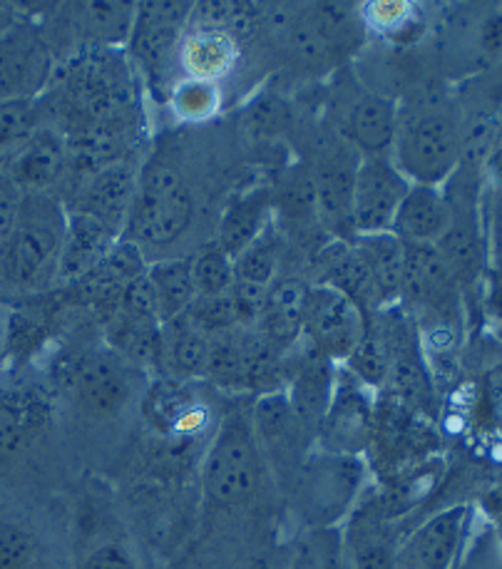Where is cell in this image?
<instances>
[{
    "label": "cell",
    "instance_id": "cell-1",
    "mask_svg": "<svg viewBox=\"0 0 502 569\" xmlns=\"http://www.w3.org/2000/svg\"><path fill=\"white\" fill-rule=\"evenodd\" d=\"M68 204L58 194L28 192L16 227L0 241V297H38L58 283Z\"/></svg>",
    "mask_w": 502,
    "mask_h": 569
},
{
    "label": "cell",
    "instance_id": "cell-2",
    "mask_svg": "<svg viewBox=\"0 0 502 569\" xmlns=\"http://www.w3.org/2000/svg\"><path fill=\"white\" fill-rule=\"evenodd\" d=\"M197 219V199L182 172L172 164L154 162L140 170L128 224L120 239H128L152 261L167 259V251L187 239Z\"/></svg>",
    "mask_w": 502,
    "mask_h": 569
},
{
    "label": "cell",
    "instance_id": "cell-3",
    "mask_svg": "<svg viewBox=\"0 0 502 569\" xmlns=\"http://www.w3.org/2000/svg\"><path fill=\"white\" fill-rule=\"evenodd\" d=\"M463 130L441 100L399 104V128L391 160L411 184H448L463 162Z\"/></svg>",
    "mask_w": 502,
    "mask_h": 569
},
{
    "label": "cell",
    "instance_id": "cell-4",
    "mask_svg": "<svg viewBox=\"0 0 502 569\" xmlns=\"http://www.w3.org/2000/svg\"><path fill=\"white\" fill-rule=\"evenodd\" d=\"M269 468L249 410L219 418L202 460V498L212 510H239L257 498Z\"/></svg>",
    "mask_w": 502,
    "mask_h": 569
},
{
    "label": "cell",
    "instance_id": "cell-5",
    "mask_svg": "<svg viewBox=\"0 0 502 569\" xmlns=\"http://www.w3.org/2000/svg\"><path fill=\"white\" fill-rule=\"evenodd\" d=\"M369 480V462L353 456H331L313 448L301 462L289 495L309 530L339 527L359 505Z\"/></svg>",
    "mask_w": 502,
    "mask_h": 569
},
{
    "label": "cell",
    "instance_id": "cell-6",
    "mask_svg": "<svg viewBox=\"0 0 502 569\" xmlns=\"http://www.w3.org/2000/svg\"><path fill=\"white\" fill-rule=\"evenodd\" d=\"M148 381L142 368L124 361L112 349H102L90 351L68 368L62 391L86 418L112 420L140 403Z\"/></svg>",
    "mask_w": 502,
    "mask_h": 569
},
{
    "label": "cell",
    "instance_id": "cell-7",
    "mask_svg": "<svg viewBox=\"0 0 502 569\" xmlns=\"http://www.w3.org/2000/svg\"><path fill=\"white\" fill-rule=\"evenodd\" d=\"M192 13L194 3H177V0L140 3L134 8L128 56L152 90L167 86V76L172 72L177 48L190 28Z\"/></svg>",
    "mask_w": 502,
    "mask_h": 569
},
{
    "label": "cell",
    "instance_id": "cell-8",
    "mask_svg": "<svg viewBox=\"0 0 502 569\" xmlns=\"http://www.w3.org/2000/svg\"><path fill=\"white\" fill-rule=\"evenodd\" d=\"M140 416L154 438L170 446H192L209 433L212 406L194 383L152 376L138 403Z\"/></svg>",
    "mask_w": 502,
    "mask_h": 569
},
{
    "label": "cell",
    "instance_id": "cell-9",
    "mask_svg": "<svg viewBox=\"0 0 502 569\" xmlns=\"http://www.w3.org/2000/svg\"><path fill=\"white\" fill-rule=\"evenodd\" d=\"M56 70L58 56L40 23L23 18L0 36V102L43 98Z\"/></svg>",
    "mask_w": 502,
    "mask_h": 569
},
{
    "label": "cell",
    "instance_id": "cell-10",
    "mask_svg": "<svg viewBox=\"0 0 502 569\" xmlns=\"http://www.w3.org/2000/svg\"><path fill=\"white\" fill-rule=\"evenodd\" d=\"M375 413H379L375 410V391L363 386L339 363L337 386H333L331 403L321 420L313 448L331 452V456L365 458V452L373 446Z\"/></svg>",
    "mask_w": 502,
    "mask_h": 569
},
{
    "label": "cell",
    "instance_id": "cell-11",
    "mask_svg": "<svg viewBox=\"0 0 502 569\" xmlns=\"http://www.w3.org/2000/svg\"><path fill=\"white\" fill-rule=\"evenodd\" d=\"M365 323L369 316L339 289L327 283H309L303 291L301 339L333 363L347 361L353 346L361 341Z\"/></svg>",
    "mask_w": 502,
    "mask_h": 569
},
{
    "label": "cell",
    "instance_id": "cell-12",
    "mask_svg": "<svg viewBox=\"0 0 502 569\" xmlns=\"http://www.w3.org/2000/svg\"><path fill=\"white\" fill-rule=\"evenodd\" d=\"M249 413L259 450L269 468V476L274 478L281 488L289 490L301 468V462L307 460V456L313 450V442L301 430L294 413H291L284 388L261 393Z\"/></svg>",
    "mask_w": 502,
    "mask_h": 569
},
{
    "label": "cell",
    "instance_id": "cell-13",
    "mask_svg": "<svg viewBox=\"0 0 502 569\" xmlns=\"http://www.w3.org/2000/svg\"><path fill=\"white\" fill-rule=\"evenodd\" d=\"M399 102L361 86L341 88L333 98V132L359 157L391 154Z\"/></svg>",
    "mask_w": 502,
    "mask_h": 569
},
{
    "label": "cell",
    "instance_id": "cell-14",
    "mask_svg": "<svg viewBox=\"0 0 502 569\" xmlns=\"http://www.w3.org/2000/svg\"><path fill=\"white\" fill-rule=\"evenodd\" d=\"M408 189H411V182L395 167L391 154L361 157L351 189V237L391 231Z\"/></svg>",
    "mask_w": 502,
    "mask_h": 569
},
{
    "label": "cell",
    "instance_id": "cell-15",
    "mask_svg": "<svg viewBox=\"0 0 502 569\" xmlns=\"http://www.w3.org/2000/svg\"><path fill=\"white\" fill-rule=\"evenodd\" d=\"M279 353L269 349L257 329L237 326L209 339L207 381L227 388V391H254L264 386L269 393V378L277 373Z\"/></svg>",
    "mask_w": 502,
    "mask_h": 569
},
{
    "label": "cell",
    "instance_id": "cell-16",
    "mask_svg": "<svg viewBox=\"0 0 502 569\" xmlns=\"http://www.w3.org/2000/svg\"><path fill=\"white\" fill-rule=\"evenodd\" d=\"M475 510L460 502L433 512L401 535L395 569H453L468 540Z\"/></svg>",
    "mask_w": 502,
    "mask_h": 569
},
{
    "label": "cell",
    "instance_id": "cell-17",
    "mask_svg": "<svg viewBox=\"0 0 502 569\" xmlns=\"http://www.w3.org/2000/svg\"><path fill=\"white\" fill-rule=\"evenodd\" d=\"M343 547L353 569H395L401 532L381 500H359L341 525Z\"/></svg>",
    "mask_w": 502,
    "mask_h": 569
},
{
    "label": "cell",
    "instance_id": "cell-18",
    "mask_svg": "<svg viewBox=\"0 0 502 569\" xmlns=\"http://www.w3.org/2000/svg\"><path fill=\"white\" fill-rule=\"evenodd\" d=\"M239 62H242V43L234 30L190 20V28H187L174 58L182 78L222 86L234 76Z\"/></svg>",
    "mask_w": 502,
    "mask_h": 569
},
{
    "label": "cell",
    "instance_id": "cell-19",
    "mask_svg": "<svg viewBox=\"0 0 502 569\" xmlns=\"http://www.w3.org/2000/svg\"><path fill=\"white\" fill-rule=\"evenodd\" d=\"M23 192H50L56 194V184L66 172H70V147L68 134L56 124H40L28 142L0 160Z\"/></svg>",
    "mask_w": 502,
    "mask_h": 569
},
{
    "label": "cell",
    "instance_id": "cell-20",
    "mask_svg": "<svg viewBox=\"0 0 502 569\" xmlns=\"http://www.w3.org/2000/svg\"><path fill=\"white\" fill-rule=\"evenodd\" d=\"M337 368L339 363H333L331 358L307 346V351L291 368L284 386L291 413H294L301 430L309 436L313 446H317L321 420L327 416L333 386H337Z\"/></svg>",
    "mask_w": 502,
    "mask_h": 569
},
{
    "label": "cell",
    "instance_id": "cell-21",
    "mask_svg": "<svg viewBox=\"0 0 502 569\" xmlns=\"http://www.w3.org/2000/svg\"><path fill=\"white\" fill-rule=\"evenodd\" d=\"M138 179L140 167L132 160L112 162L102 167V170L88 174V179H82V189L78 192L76 204L68 209L104 221V224L122 237Z\"/></svg>",
    "mask_w": 502,
    "mask_h": 569
},
{
    "label": "cell",
    "instance_id": "cell-22",
    "mask_svg": "<svg viewBox=\"0 0 502 569\" xmlns=\"http://www.w3.org/2000/svg\"><path fill=\"white\" fill-rule=\"evenodd\" d=\"M453 224V202L448 189L411 184L395 212L391 234L405 247H438Z\"/></svg>",
    "mask_w": 502,
    "mask_h": 569
},
{
    "label": "cell",
    "instance_id": "cell-23",
    "mask_svg": "<svg viewBox=\"0 0 502 569\" xmlns=\"http://www.w3.org/2000/svg\"><path fill=\"white\" fill-rule=\"evenodd\" d=\"M134 3H70L58 8V23L82 50H118L128 46Z\"/></svg>",
    "mask_w": 502,
    "mask_h": 569
},
{
    "label": "cell",
    "instance_id": "cell-24",
    "mask_svg": "<svg viewBox=\"0 0 502 569\" xmlns=\"http://www.w3.org/2000/svg\"><path fill=\"white\" fill-rule=\"evenodd\" d=\"M120 234L104 221L68 209L66 247H62L58 283H80L108 259Z\"/></svg>",
    "mask_w": 502,
    "mask_h": 569
},
{
    "label": "cell",
    "instance_id": "cell-25",
    "mask_svg": "<svg viewBox=\"0 0 502 569\" xmlns=\"http://www.w3.org/2000/svg\"><path fill=\"white\" fill-rule=\"evenodd\" d=\"M274 221V197L267 187H254L229 199L219 217L214 241L237 259Z\"/></svg>",
    "mask_w": 502,
    "mask_h": 569
},
{
    "label": "cell",
    "instance_id": "cell-26",
    "mask_svg": "<svg viewBox=\"0 0 502 569\" xmlns=\"http://www.w3.org/2000/svg\"><path fill=\"white\" fill-rule=\"evenodd\" d=\"M207 368L209 336L197 329L187 316L162 323V351L157 376L197 383L207 378Z\"/></svg>",
    "mask_w": 502,
    "mask_h": 569
},
{
    "label": "cell",
    "instance_id": "cell-27",
    "mask_svg": "<svg viewBox=\"0 0 502 569\" xmlns=\"http://www.w3.org/2000/svg\"><path fill=\"white\" fill-rule=\"evenodd\" d=\"M353 247L369 269L373 281L379 309H393L403 297V273H405V244L395 239L391 231L385 234L351 237Z\"/></svg>",
    "mask_w": 502,
    "mask_h": 569
},
{
    "label": "cell",
    "instance_id": "cell-28",
    "mask_svg": "<svg viewBox=\"0 0 502 569\" xmlns=\"http://www.w3.org/2000/svg\"><path fill=\"white\" fill-rule=\"evenodd\" d=\"M144 277H148L154 307L162 323L180 319L197 301L190 257H167L150 261Z\"/></svg>",
    "mask_w": 502,
    "mask_h": 569
},
{
    "label": "cell",
    "instance_id": "cell-29",
    "mask_svg": "<svg viewBox=\"0 0 502 569\" xmlns=\"http://www.w3.org/2000/svg\"><path fill=\"white\" fill-rule=\"evenodd\" d=\"M361 26L369 33L383 38L385 43L408 48L418 43L425 33V18L415 3L401 0H375V3L359 6Z\"/></svg>",
    "mask_w": 502,
    "mask_h": 569
},
{
    "label": "cell",
    "instance_id": "cell-30",
    "mask_svg": "<svg viewBox=\"0 0 502 569\" xmlns=\"http://www.w3.org/2000/svg\"><path fill=\"white\" fill-rule=\"evenodd\" d=\"M341 366L353 378H359L363 386H369L371 391L379 393L381 388H385L391 373V341L385 326L371 321L365 323L361 341L353 346V351Z\"/></svg>",
    "mask_w": 502,
    "mask_h": 569
},
{
    "label": "cell",
    "instance_id": "cell-31",
    "mask_svg": "<svg viewBox=\"0 0 502 569\" xmlns=\"http://www.w3.org/2000/svg\"><path fill=\"white\" fill-rule=\"evenodd\" d=\"M281 261H284V239H281L279 227L271 221L242 254L234 259V281L269 289L279 279Z\"/></svg>",
    "mask_w": 502,
    "mask_h": 569
},
{
    "label": "cell",
    "instance_id": "cell-32",
    "mask_svg": "<svg viewBox=\"0 0 502 569\" xmlns=\"http://www.w3.org/2000/svg\"><path fill=\"white\" fill-rule=\"evenodd\" d=\"M224 102V90L217 82L180 78L167 92V104L177 122L182 124H204L214 120Z\"/></svg>",
    "mask_w": 502,
    "mask_h": 569
},
{
    "label": "cell",
    "instance_id": "cell-33",
    "mask_svg": "<svg viewBox=\"0 0 502 569\" xmlns=\"http://www.w3.org/2000/svg\"><path fill=\"white\" fill-rule=\"evenodd\" d=\"M46 542L33 525L0 518V569H46Z\"/></svg>",
    "mask_w": 502,
    "mask_h": 569
},
{
    "label": "cell",
    "instance_id": "cell-34",
    "mask_svg": "<svg viewBox=\"0 0 502 569\" xmlns=\"http://www.w3.org/2000/svg\"><path fill=\"white\" fill-rule=\"evenodd\" d=\"M40 124H46L40 98L0 102V160H8L20 144L33 137Z\"/></svg>",
    "mask_w": 502,
    "mask_h": 569
},
{
    "label": "cell",
    "instance_id": "cell-35",
    "mask_svg": "<svg viewBox=\"0 0 502 569\" xmlns=\"http://www.w3.org/2000/svg\"><path fill=\"white\" fill-rule=\"evenodd\" d=\"M190 261L197 297H222L234 287V259L217 241L197 249Z\"/></svg>",
    "mask_w": 502,
    "mask_h": 569
},
{
    "label": "cell",
    "instance_id": "cell-36",
    "mask_svg": "<svg viewBox=\"0 0 502 569\" xmlns=\"http://www.w3.org/2000/svg\"><path fill=\"white\" fill-rule=\"evenodd\" d=\"M76 569H142V557L128 535H98L78 555Z\"/></svg>",
    "mask_w": 502,
    "mask_h": 569
},
{
    "label": "cell",
    "instance_id": "cell-37",
    "mask_svg": "<svg viewBox=\"0 0 502 569\" xmlns=\"http://www.w3.org/2000/svg\"><path fill=\"white\" fill-rule=\"evenodd\" d=\"M453 569H502V555L498 550L493 527L488 525V520L478 522L473 518L463 552H460Z\"/></svg>",
    "mask_w": 502,
    "mask_h": 569
},
{
    "label": "cell",
    "instance_id": "cell-38",
    "mask_svg": "<svg viewBox=\"0 0 502 569\" xmlns=\"http://www.w3.org/2000/svg\"><path fill=\"white\" fill-rule=\"evenodd\" d=\"M309 540L313 555H317V569H353L347 547H343L341 525L323 527V530H309Z\"/></svg>",
    "mask_w": 502,
    "mask_h": 569
},
{
    "label": "cell",
    "instance_id": "cell-39",
    "mask_svg": "<svg viewBox=\"0 0 502 569\" xmlns=\"http://www.w3.org/2000/svg\"><path fill=\"white\" fill-rule=\"evenodd\" d=\"M480 413L488 420V426L502 436V363L490 366L478 391Z\"/></svg>",
    "mask_w": 502,
    "mask_h": 569
},
{
    "label": "cell",
    "instance_id": "cell-40",
    "mask_svg": "<svg viewBox=\"0 0 502 569\" xmlns=\"http://www.w3.org/2000/svg\"><path fill=\"white\" fill-rule=\"evenodd\" d=\"M23 189H20L13 174L8 172V167L0 162V241H3L10 234V229L16 227L20 207H23Z\"/></svg>",
    "mask_w": 502,
    "mask_h": 569
},
{
    "label": "cell",
    "instance_id": "cell-41",
    "mask_svg": "<svg viewBox=\"0 0 502 569\" xmlns=\"http://www.w3.org/2000/svg\"><path fill=\"white\" fill-rule=\"evenodd\" d=\"M281 569H317V555H313L309 535L294 545V550L289 552L287 562Z\"/></svg>",
    "mask_w": 502,
    "mask_h": 569
},
{
    "label": "cell",
    "instance_id": "cell-42",
    "mask_svg": "<svg viewBox=\"0 0 502 569\" xmlns=\"http://www.w3.org/2000/svg\"><path fill=\"white\" fill-rule=\"evenodd\" d=\"M483 179L490 187L498 189V192H502V142L495 144L493 150L485 154Z\"/></svg>",
    "mask_w": 502,
    "mask_h": 569
},
{
    "label": "cell",
    "instance_id": "cell-43",
    "mask_svg": "<svg viewBox=\"0 0 502 569\" xmlns=\"http://www.w3.org/2000/svg\"><path fill=\"white\" fill-rule=\"evenodd\" d=\"M485 237H488V259H490V251H493V259H495V271L502 273V209H498L495 217H493V229H485Z\"/></svg>",
    "mask_w": 502,
    "mask_h": 569
},
{
    "label": "cell",
    "instance_id": "cell-44",
    "mask_svg": "<svg viewBox=\"0 0 502 569\" xmlns=\"http://www.w3.org/2000/svg\"><path fill=\"white\" fill-rule=\"evenodd\" d=\"M8 316H10V301L0 297V368L8 363Z\"/></svg>",
    "mask_w": 502,
    "mask_h": 569
},
{
    "label": "cell",
    "instance_id": "cell-45",
    "mask_svg": "<svg viewBox=\"0 0 502 569\" xmlns=\"http://www.w3.org/2000/svg\"><path fill=\"white\" fill-rule=\"evenodd\" d=\"M500 333H502V329H500Z\"/></svg>",
    "mask_w": 502,
    "mask_h": 569
}]
</instances>
